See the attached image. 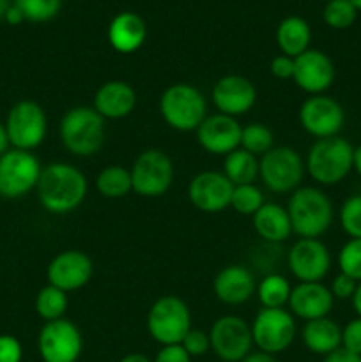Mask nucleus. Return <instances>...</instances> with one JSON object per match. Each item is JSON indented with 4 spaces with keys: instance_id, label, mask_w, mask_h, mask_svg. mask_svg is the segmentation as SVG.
<instances>
[{
    "instance_id": "1",
    "label": "nucleus",
    "mask_w": 361,
    "mask_h": 362,
    "mask_svg": "<svg viewBox=\"0 0 361 362\" xmlns=\"http://www.w3.org/2000/svg\"><path fill=\"white\" fill-rule=\"evenodd\" d=\"M38 197L52 214H67L84 204L88 184L81 170L67 163H52L41 170Z\"/></svg>"
},
{
    "instance_id": "2",
    "label": "nucleus",
    "mask_w": 361,
    "mask_h": 362,
    "mask_svg": "<svg viewBox=\"0 0 361 362\" xmlns=\"http://www.w3.org/2000/svg\"><path fill=\"white\" fill-rule=\"evenodd\" d=\"M287 212L292 232L301 239H319L333 223V204L319 187H297L292 191Z\"/></svg>"
},
{
    "instance_id": "3",
    "label": "nucleus",
    "mask_w": 361,
    "mask_h": 362,
    "mask_svg": "<svg viewBox=\"0 0 361 362\" xmlns=\"http://www.w3.org/2000/svg\"><path fill=\"white\" fill-rule=\"evenodd\" d=\"M59 134L66 151L88 158L103 147L106 136L105 119L91 106H76L62 117Z\"/></svg>"
},
{
    "instance_id": "4",
    "label": "nucleus",
    "mask_w": 361,
    "mask_h": 362,
    "mask_svg": "<svg viewBox=\"0 0 361 362\" xmlns=\"http://www.w3.org/2000/svg\"><path fill=\"white\" fill-rule=\"evenodd\" d=\"M159 113L172 129L190 133L197 131L207 117V101L193 85L173 83L161 94Z\"/></svg>"
},
{
    "instance_id": "5",
    "label": "nucleus",
    "mask_w": 361,
    "mask_h": 362,
    "mask_svg": "<svg viewBox=\"0 0 361 362\" xmlns=\"http://www.w3.org/2000/svg\"><path fill=\"white\" fill-rule=\"evenodd\" d=\"M354 147L342 136L322 138L308 151L306 170L315 182L335 186L353 170Z\"/></svg>"
},
{
    "instance_id": "6",
    "label": "nucleus",
    "mask_w": 361,
    "mask_h": 362,
    "mask_svg": "<svg viewBox=\"0 0 361 362\" xmlns=\"http://www.w3.org/2000/svg\"><path fill=\"white\" fill-rule=\"evenodd\" d=\"M191 329L188 304L176 296L159 297L147 313V331L161 346L180 345Z\"/></svg>"
},
{
    "instance_id": "7",
    "label": "nucleus",
    "mask_w": 361,
    "mask_h": 362,
    "mask_svg": "<svg viewBox=\"0 0 361 362\" xmlns=\"http://www.w3.org/2000/svg\"><path fill=\"white\" fill-rule=\"evenodd\" d=\"M304 163L292 147H273L260 156L258 177L273 193H290L299 187L304 175Z\"/></svg>"
},
{
    "instance_id": "8",
    "label": "nucleus",
    "mask_w": 361,
    "mask_h": 362,
    "mask_svg": "<svg viewBox=\"0 0 361 362\" xmlns=\"http://www.w3.org/2000/svg\"><path fill=\"white\" fill-rule=\"evenodd\" d=\"M41 163L32 152L11 148L0 156V197L16 200L38 187Z\"/></svg>"
},
{
    "instance_id": "9",
    "label": "nucleus",
    "mask_w": 361,
    "mask_h": 362,
    "mask_svg": "<svg viewBox=\"0 0 361 362\" xmlns=\"http://www.w3.org/2000/svg\"><path fill=\"white\" fill-rule=\"evenodd\" d=\"M130 172L133 191L144 198L161 197L173 182L172 159L159 148H147L138 154Z\"/></svg>"
},
{
    "instance_id": "10",
    "label": "nucleus",
    "mask_w": 361,
    "mask_h": 362,
    "mask_svg": "<svg viewBox=\"0 0 361 362\" xmlns=\"http://www.w3.org/2000/svg\"><path fill=\"white\" fill-rule=\"evenodd\" d=\"M251 338L258 350L276 356L285 352L296 338V320L283 308H262L251 324Z\"/></svg>"
},
{
    "instance_id": "11",
    "label": "nucleus",
    "mask_w": 361,
    "mask_h": 362,
    "mask_svg": "<svg viewBox=\"0 0 361 362\" xmlns=\"http://www.w3.org/2000/svg\"><path fill=\"white\" fill-rule=\"evenodd\" d=\"M6 131L14 148L32 152L45 141L48 133L45 110L34 101L16 103L7 115Z\"/></svg>"
},
{
    "instance_id": "12",
    "label": "nucleus",
    "mask_w": 361,
    "mask_h": 362,
    "mask_svg": "<svg viewBox=\"0 0 361 362\" xmlns=\"http://www.w3.org/2000/svg\"><path fill=\"white\" fill-rule=\"evenodd\" d=\"M42 362H76L84 352V336L71 320L46 322L38 336Z\"/></svg>"
},
{
    "instance_id": "13",
    "label": "nucleus",
    "mask_w": 361,
    "mask_h": 362,
    "mask_svg": "<svg viewBox=\"0 0 361 362\" xmlns=\"http://www.w3.org/2000/svg\"><path fill=\"white\" fill-rule=\"evenodd\" d=\"M211 350L223 362H241L253 346L251 327L236 315L219 317L209 331Z\"/></svg>"
},
{
    "instance_id": "14",
    "label": "nucleus",
    "mask_w": 361,
    "mask_h": 362,
    "mask_svg": "<svg viewBox=\"0 0 361 362\" xmlns=\"http://www.w3.org/2000/svg\"><path fill=\"white\" fill-rule=\"evenodd\" d=\"M301 127L317 140L338 136L345 122L342 105L329 95H311L299 108Z\"/></svg>"
},
{
    "instance_id": "15",
    "label": "nucleus",
    "mask_w": 361,
    "mask_h": 362,
    "mask_svg": "<svg viewBox=\"0 0 361 362\" xmlns=\"http://www.w3.org/2000/svg\"><path fill=\"white\" fill-rule=\"evenodd\" d=\"M287 265L299 283H317L331 267V255L319 239H299L290 247Z\"/></svg>"
},
{
    "instance_id": "16",
    "label": "nucleus",
    "mask_w": 361,
    "mask_h": 362,
    "mask_svg": "<svg viewBox=\"0 0 361 362\" xmlns=\"http://www.w3.org/2000/svg\"><path fill=\"white\" fill-rule=\"evenodd\" d=\"M94 274V264L84 251L67 250L52 258L46 269L48 285L64 292H74L87 285Z\"/></svg>"
},
{
    "instance_id": "17",
    "label": "nucleus",
    "mask_w": 361,
    "mask_h": 362,
    "mask_svg": "<svg viewBox=\"0 0 361 362\" xmlns=\"http://www.w3.org/2000/svg\"><path fill=\"white\" fill-rule=\"evenodd\" d=\"M234 184L223 175V172H200L190 180L188 198L191 205L207 214H218L230 207Z\"/></svg>"
},
{
    "instance_id": "18",
    "label": "nucleus",
    "mask_w": 361,
    "mask_h": 362,
    "mask_svg": "<svg viewBox=\"0 0 361 362\" xmlns=\"http://www.w3.org/2000/svg\"><path fill=\"white\" fill-rule=\"evenodd\" d=\"M297 87L306 94H324L335 81V66L324 52L308 48L294 59V76Z\"/></svg>"
},
{
    "instance_id": "19",
    "label": "nucleus",
    "mask_w": 361,
    "mask_h": 362,
    "mask_svg": "<svg viewBox=\"0 0 361 362\" xmlns=\"http://www.w3.org/2000/svg\"><path fill=\"white\" fill-rule=\"evenodd\" d=\"M211 98L219 113L236 119L253 108L257 101V90L248 78L239 74H227L216 81Z\"/></svg>"
},
{
    "instance_id": "20",
    "label": "nucleus",
    "mask_w": 361,
    "mask_h": 362,
    "mask_svg": "<svg viewBox=\"0 0 361 362\" xmlns=\"http://www.w3.org/2000/svg\"><path fill=\"white\" fill-rule=\"evenodd\" d=\"M241 126L237 119L223 113L205 117L197 129V140L204 151L214 156H227L241 147Z\"/></svg>"
},
{
    "instance_id": "21",
    "label": "nucleus",
    "mask_w": 361,
    "mask_h": 362,
    "mask_svg": "<svg viewBox=\"0 0 361 362\" xmlns=\"http://www.w3.org/2000/svg\"><path fill=\"white\" fill-rule=\"evenodd\" d=\"M335 297L328 286L317 283H299L292 288L289 297L290 313L304 322L326 318L333 310Z\"/></svg>"
},
{
    "instance_id": "22",
    "label": "nucleus",
    "mask_w": 361,
    "mask_h": 362,
    "mask_svg": "<svg viewBox=\"0 0 361 362\" xmlns=\"http://www.w3.org/2000/svg\"><path fill=\"white\" fill-rule=\"evenodd\" d=\"M134 106H137V92H134V88L122 80H112L103 83L96 90L92 108L105 120H119L131 115Z\"/></svg>"
},
{
    "instance_id": "23",
    "label": "nucleus",
    "mask_w": 361,
    "mask_h": 362,
    "mask_svg": "<svg viewBox=\"0 0 361 362\" xmlns=\"http://www.w3.org/2000/svg\"><path fill=\"white\" fill-rule=\"evenodd\" d=\"M253 274L243 265H229L216 274L212 290L219 303L237 306L253 296L255 292Z\"/></svg>"
},
{
    "instance_id": "24",
    "label": "nucleus",
    "mask_w": 361,
    "mask_h": 362,
    "mask_svg": "<svg viewBox=\"0 0 361 362\" xmlns=\"http://www.w3.org/2000/svg\"><path fill=\"white\" fill-rule=\"evenodd\" d=\"M147 37L145 21L137 13L124 11L119 13L108 25V42L115 52L134 53L142 48Z\"/></svg>"
},
{
    "instance_id": "25",
    "label": "nucleus",
    "mask_w": 361,
    "mask_h": 362,
    "mask_svg": "<svg viewBox=\"0 0 361 362\" xmlns=\"http://www.w3.org/2000/svg\"><path fill=\"white\" fill-rule=\"evenodd\" d=\"M251 218H253L255 232L268 243H283L292 233L289 212L278 204L265 202Z\"/></svg>"
},
{
    "instance_id": "26",
    "label": "nucleus",
    "mask_w": 361,
    "mask_h": 362,
    "mask_svg": "<svg viewBox=\"0 0 361 362\" xmlns=\"http://www.w3.org/2000/svg\"><path fill=\"white\" fill-rule=\"evenodd\" d=\"M304 346L317 356H329L342 349V329L331 318H317L304 324L301 332Z\"/></svg>"
},
{
    "instance_id": "27",
    "label": "nucleus",
    "mask_w": 361,
    "mask_h": 362,
    "mask_svg": "<svg viewBox=\"0 0 361 362\" xmlns=\"http://www.w3.org/2000/svg\"><path fill=\"white\" fill-rule=\"evenodd\" d=\"M310 25L301 16H287L276 28V45L287 57H299L310 48Z\"/></svg>"
},
{
    "instance_id": "28",
    "label": "nucleus",
    "mask_w": 361,
    "mask_h": 362,
    "mask_svg": "<svg viewBox=\"0 0 361 362\" xmlns=\"http://www.w3.org/2000/svg\"><path fill=\"white\" fill-rule=\"evenodd\" d=\"M223 175L234 186L253 184V180L258 177V159L253 154L244 151V148H236V151L225 156V161H223Z\"/></svg>"
},
{
    "instance_id": "29",
    "label": "nucleus",
    "mask_w": 361,
    "mask_h": 362,
    "mask_svg": "<svg viewBox=\"0 0 361 362\" xmlns=\"http://www.w3.org/2000/svg\"><path fill=\"white\" fill-rule=\"evenodd\" d=\"M96 187L105 198H124L130 191H133L131 172L120 165H110L99 172L96 179Z\"/></svg>"
},
{
    "instance_id": "30",
    "label": "nucleus",
    "mask_w": 361,
    "mask_h": 362,
    "mask_svg": "<svg viewBox=\"0 0 361 362\" xmlns=\"http://www.w3.org/2000/svg\"><path fill=\"white\" fill-rule=\"evenodd\" d=\"M255 290H257V297L260 300L262 308L275 310V308H283L285 304H289L292 286H290V283L283 276L269 274L258 283Z\"/></svg>"
},
{
    "instance_id": "31",
    "label": "nucleus",
    "mask_w": 361,
    "mask_h": 362,
    "mask_svg": "<svg viewBox=\"0 0 361 362\" xmlns=\"http://www.w3.org/2000/svg\"><path fill=\"white\" fill-rule=\"evenodd\" d=\"M67 293L57 286L46 285L45 288L39 290L35 297V311L45 322H53L64 318L67 310Z\"/></svg>"
},
{
    "instance_id": "32",
    "label": "nucleus",
    "mask_w": 361,
    "mask_h": 362,
    "mask_svg": "<svg viewBox=\"0 0 361 362\" xmlns=\"http://www.w3.org/2000/svg\"><path fill=\"white\" fill-rule=\"evenodd\" d=\"M273 144H275L273 131L264 124L253 122L241 129V148L253 154L255 158L271 151Z\"/></svg>"
},
{
    "instance_id": "33",
    "label": "nucleus",
    "mask_w": 361,
    "mask_h": 362,
    "mask_svg": "<svg viewBox=\"0 0 361 362\" xmlns=\"http://www.w3.org/2000/svg\"><path fill=\"white\" fill-rule=\"evenodd\" d=\"M264 194L255 184H243L234 186L230 207L243 216H253L264 205Z\"/></svg>"
},
{
    "instance_id": "34",
    "label": "nucleus",
    "mask_w": 361,
    "mask_h": 362,
    "mask_svg": "<svg viewBox=\"0 0 361 362\" xmlns=\"http://www.w3.org/2000/svg\"><path fill=\"white\" fill-rule=\"evenodd\" d=\"M13 4L23 13L27 21L45 23L59 14L62 0H14Z\"/></svg>"
},
{
    "instance_id": "35",
    "label": "nucleus",
    "mask_w": 361,
    "mask_h": 362,
    "mask_svg": "<svg viewBox=\"0 0 361 362\" xmlns=\"http://www.w3.org/2000/svg\"><path fill=\"white\" fill-rule=\"evenodd\" d=\"M356 14L357 9L350 0H329V2H326L324 11H322L324 21L335 30L349 28L356 21Z\"/></svg>"
},
{
    "instance_id": "36",
    "label": "nucleus",
    "mask_w": 361,
    "mask_h": 362,
    "mask_svg": "<svg viewBox=\"0 0 361 362\" xmlns=\"http://www.w3.org/2000/svg\"><path fill=\"white\" fill-rule=\"evenodd\" d=\"M340 225L350 239H361V194L347 198L340 209Z\"/></svg>"
},
{
    "instance_id": "37",
    "label": "nucleus",
    "mask_w": 361,
    "mask_h": 362,
    "mask_svg": "<svg viewBox=\"0 0 361 362\" xmlns=\"http://www.w3.org/2000/svg\"><path fill=\"white\" fill-rule=\"evenodd\" d=\"M340 272L361 283V239H350L338 253Z\"/></svg>"
},
{
    "instance_id": "38",
    "label": "nucleus",
    "mask_w": 361,
    "mask_h": 362,
    "mask_svg": "<svg viewBox=\"0 0 361 362\" xmlns=\"http://www.w3.org/2000/svg\"><path fill=\"white\" fill-rule=\"evenodd\" d=\"M183 349L190 354V357H200L211 350V341H209L207 332L200 331V329H190L183 339Z\"/></svg>"
},
{
    "instance_id": "39",
    "label": "nucleus",
    "mask_w": 361,
    "mask_h": 362,
    "mask_svg": "<svg viewBox=\"0 0 361 362\" xmlns=\"http://www.w3.org/2000/svg\"><path fill=\"white\" fill-rule=\"evenodd\" d=\"M342 349L361 356V318H354L342 329Z\"/></svg>"
},
{
    "instance_id": "40",
    "label": "nucleus",
    "mask_w": 361,
    "mask_h": 362,
    "mask_svg": "<svg viewBox=\"0 0 361 362\" xmlns=\"http://www.w3.org/2000/svg\"><path fill=\"white\" fill-rule=\"evenodd\" d=\"M356 288H357L356 279H353L350 276L343 274V272H340V274L331 281V286H329V290H331V296L335 297V299H340V300L353 299L354 293H356Z\"/></svg>"
},
{
    "instance_id": "41",
    "label": "nucleus",
    "mask_w": 361,
    "mask_h": 362,
    "mask_svg": "<svg viewBox=\"0 0 361 362\" xmlns=\"http://www.w3.org/2000/svg\"><path fill=\"white\" fill-rule=\"evenodd\" d=\"M21 343L11 334H0V362H21Z\"/></svg>"
},
{
    "instance_id": "42",
    "label": "nucleus",
    "mask_w": 361,
    "mask_h": 362,
    "mask_svg": "<svg viewBox=\"0 0 361 362\" xmlns=\"http://www.w3.org/2000/svg\"><path fill=\"white\" fill-rule=\"evenodd\" d=\"M152 362H191V357L183 345H166L159 349Z\"/></svg>"
},
{
    "instance_id": "43",
    "label": "nucleus",
    "mask_w": 361,
    "mask_h": 362,
    "mask_svg": "<svg viewBox=\"0 0 361 362\" xmlns=\"http://www.w3.org/2000/svg\"><path fill=\"white\" fill-rule=\"evenodd\" d=\"M271 74L278 80H290L294 76V59L287 55H278L271 60Z\"/></svg>"
},
{
    "instance_id": "44",
    "label": "nucleus",
    "mask_w": 361,
    "mask_h": 362,
    "mask_svg": "<svg viewBox=\"0 0 361 362\" xmlns=\"http://www.w3.org/2000/svg\"><path fill=\"white\" fill-rule=\"evenodd\" d=\"M324 362H361V356L347 352L345 349H338L333 354H329V356H326Z\"/></svg>"
},
{
    "instance_id": "45",
    "label": "nucleus",
    "mask_w": 361,
    "mask_h": 362,
    "mask_svg": "<svg viewBox=\"0 0 361 362\" xmlns=\"http://www.w3.org/2000/svg\"><path fill=\"white\" fill-rule=\"evenodd\" d=\"M241 362H278V361H276V357L271 356V354L258 350V352L248 354V356L244 357V359Z\"/></svg>"
},
{
    "instance_id": "46",
    "label": "nucleus",
    "mask_w": 361,
    "mask_h": 362,
    "mask_svg": "<svg viewBox=\"0 0 361 362\" xmlns=\"http://www.w3.org/2000/svg\"><path fill=\"white\" fill-rule=\"evenodd\" d=\"M4 20H6L9 25H20L21 21H25V16H23V13H21V11L14 6V4H11L9 11H7V14Z\"/></svg>"
},
{
    "instance_id": "47",
    "label": "nucleus",
    "mask_w": 361,
    "mask_h": 362,
    "mask_svg": "<svg viewBox=\"0 0 361 362\" xmlns=\"http://www.w3.org/2000/svg\"><path fill=\"white\" fill-rule=\"evenodd\" d=\"M9 136H7V131H6V124L0 122V156L6 154L9 151Z\"/></svg>"
},
{
    "instance_id": "48",
    "label": "nucleus",
    "mask_w": 361,
    "mask_h": 362,
    "mask_svg": "<svg viewBox=\"0 0 361 362\" xmlns=\"http://www.w3.org/2000/svg\"><path fill=\"white\" fill-rule=\"evenodd\" d=\"M119 362H152V361L149 359L147 356H144V354H127V356H124Z\"/></svg>"
},
{
    "instance_id": "49",
    "label": "nucleus",
    "mask_w": 361,
    "mask_h": 362,
    "mask_svg": "<svg viewBox=\"0 0 361 362\" xmlns=\"http://www.w3.org/2000/svg\"><path fill=\"white\" fill-rule=\"evenodd\" d=\"M353 306H354V310H356L357 317L361 318V283H357L356 293H354V297H353Z\"/></svg>"
},
{
    "instance_id": "50",
    "label": "nucleus",
    "mask_w": 361,
    "mask_h": 362,
    "mask_svg": "<svg viewBox=\"0 0 361 362\" xmlns=\"http://www.w3.org/2000/svg\"><path fill=\"white\" fill-rule=\"evenodd\" d=\"M353 170H356L357 173L361 175V145H357L354 148V156H353Z\"/></svg>"
},
{
    "instance_id": "51",
    "label": "nucleus",
    "mask_w": 361,
    "mask_h": 362,
    "mask_svg": "<svg viewBox=\"0 0 361 362\" xmlns=\"http://www.w3.org/2000/svg\"><path fill=\"white\" fill-rule=\"evenodd\" d=\"M9 7H11L9 0H0V20H4V18H6Z\"/></svg>"
},
{
    "instance_id": "52",
    "label": "nucleus",
    "mask_w": 361,
    "mask_h": 362,
    "mask_svg": "<svg viewBox=\"0 0 361 362\" xmlns=\"http://www.w3.org/2000/svg\"><path fill=\"white\" fill-rule=\"evenodd\" d=\"M350 2L354 4V7H356L357 11H361V0H350Z\"/></svg>"
},
{
    "instance_id": "53",
    "label": "nucleus",
    "mask_w": 361,
    "mask_h": 362,
    "mask_svg": "<svg viewBox=\"0 0 361 362\" xmlns=\"http://www.w3.org/2000/svg\"><path fill=\"white\" fill-rule=\"evenodd\" d=\"M324 2H329V0H324Z\"/></svg>"
}]
</instances>
